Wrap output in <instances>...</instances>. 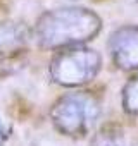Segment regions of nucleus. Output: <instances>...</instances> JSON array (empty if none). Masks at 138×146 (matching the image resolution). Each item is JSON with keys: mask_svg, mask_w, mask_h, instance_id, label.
<instances>
[{"mask_svg": "<svg viewBox=\"0 0 138 146\" xmlns=\"http://www.w3.org/2000/svg\"><path fill=\"white\" fill-rule=\"evenodd\" d=\"M102 29V19L86 7H59L40 16L35 38L42 48L62 50L93 40Z\"/></svg>", "mask_w": 138, "mask_h": 146, "instance_id": "f257e3e1", "label": "nucleus"}, {"mask_svg": "<svg viewBox=\"0 0 138 146\" xmlns=\"http://www.w3.org/2000/svg\"><path fill=\"white\" fill-rule=\"evenodd\" d=\"M102 107L92 91H76L55 100L50 108L54 127L67 137H85L97 124Z\"/></svg>", "mask_w": 138, "mask_h": 146, "instance_id": "f03ea898", "label": "nucleus"}, {"mask_svg": "<svg viewBox=\"0 0 138 146\" xmlns=\"http://www.w3.org/2000/svg\"><path fill=\"white\" fill-rule=\"evenodd\" d=\"M102 57L88 46H69L59 50L50 60V78L64 88H78L97 78Z\"/></svg>", "mask_w": 138, "mask_h": 146, "instance_id": "7ed1b4c3", "label": "nucleus"}, {"mask_svg": "<svg viewBox=\"0 0 138 146\" xmlns=\"http://www.w3.org/2000/svg\"><path fill=\"white\" fill-rule=\"evenodd\" d=\"M107 46L112 62L121 70H138V26L128 24L116 29Z\"/></svg>", "mask_w": 138, "mask_h": 146, "instance_id": "20e7f679", "label": "nucleus"}, {"mask_svg": "<svg viewBox=\"0 0 138 146\" xmlns=\"http://www.w3.org/2000/svg\"><path fill=\"white\" fill-rule=\"evenodd\" d=\"M31 33L26 24L16 21L0 23V57H11L23 52L29 43Z\"/></svg>", "mask_w": 138, "mask_h": 146, "instance_id": "39448f33", "label": "nucleus"}, {"mask_svg": "<svg viewBox=\"0 0 138 146\" xmlns=\"http://www.w3.org/2000/svg\"><path fill=\"white\" fill-rule=\"evenodd\" d=\"M90 146H124L123 129L116 124L104 125L92 139Z\"/></svg>", "mask_w": 138, "mask_h": 146, "instance_id": "423d86ee", "label": "nucleus"}, {"mask_svg": "<svg viewBox=\"0 0 138 146\" xmlns=\"http://www.w3.org/2000/svg\"><path fill=\"white\" fill-rule=\"evenodd\" d=\"M123 108L126 113L138 117V72L128 79L123 88Z\"/></svg>", "mask_w": 138, "mask_h": 146, "instance_id": "0eeeda50", "label": "nucleus"}, {"mask_svg": "<svg viewBox=\"0 0 138 146\" xmlns=\"http://www.w3.org/2000/svg\"><path fill=\"white\" fill-rule=\"evenodd\" d=\"M9 127H7V124L2 120V119H0V139H4V137H7L9 136Z\"/></svg>", "mask_w": 138, "mask_h": 146, "instance_id": "6e6552de", "label": "nucleus"}, {"mask_svg": "<svg viewBox=\"0 0 138 146\" xmlns=\"http://www.w3.org/2000/svg\"><path fill=\"white\" fill-rule=\"evenodd\" d=\"M0 146H4V143H2V139H0Z\"/></svg>", "mask_w": 138, "mask_h": 146, "instance_id": "1a4fd4ad", "label": "nucleus"}]
</instances>
